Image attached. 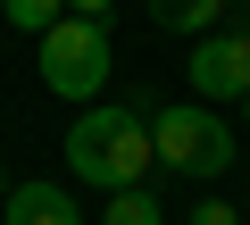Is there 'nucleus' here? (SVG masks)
Listing matches in <instances>:
<instances>
[{"mask_svg":"<svg viewBox=\"0 0 250 225\" xmlns=\"http://www.w3.org/2000/svg\"><path fill=\"white\" fill-rule=\"evenodd\" d=\"M100 225H159V200H150L142 184H125V192L108 200V217H100Z\"/></svg>","mask_w":250,"mask_h":225,"instance_id":"nucleus-8","label":"nucleus"},{"mask_svg":"<svg viewBox=\"0 0 250 225\" xmlns=\"http://www.w3.org/2000/svg\"><path fill=\"white\" fill-rule=\"evenodd\" d=\"M150 150L167 167H184V175H225L233 167V125L217 117L208 100H175V108L150 117Z\"/></svg>","mask_w":250,"mask_h":225,"instance_id":"nucleus-2","label":"nucleus"},{"mask_svg":"<svg viewBox=\"0 0 250 225\" xmlns=\"http://www.w3.org/2000/svg\"><path fill=\"white\" fill-rule=\"evenodd\" d=\"M192 225H242V217H233L225 200H192Z\"/></svg>","mask_w":250,"mask_h":225,"instance_id":"nucleus-9","label":"nucleus"},{"mask_svg":"<svg viewBox=\"0 0 250 225\" xmlns=\"http://www.w3.org/2000/svg\"><path fill=\"white\" fill-rule=\"evenodd\" d=\"M192 92L200 100H250V25L192 42Z\"/></svg>","mask_w":250,"mask_h":225,"instance_id":"nucleus-4","label":"nucleus"},{"mask_svg":"<svg viewBox=\"0 0 250 225\" xmlns=\"http://www.w3.org/2000/svg\"><path fill=\"white\" fill-rule=\"evenodd\" d=\"M67 9H75V17H108L117 0H67Z\"/></svg>","mask_w":250,"mask_h":225,"instance_id":"nucleus-10","label":"nucleus"},{"mask_svg":"<svg viewBox=\"0 0 250 225\" xmlns=\"http://www.w3.org/2000/svg\"><path fill=\"white\" fill-rule=\"evenodd\" d=\"M34 42H42V83L59 100H100V83H108V34H100V17H59Z\"/></svg>","mask_w":250,"mask_h":225,"instance_id":"nucleus-3","label":"nucleus"},{"mask_svg":"<svg viewBox=\"0 0 250 225\" xmlns=\"http://www.w3.org/2000/svg\"><path fill=\"white\" fill-rule=\"evenodd\" d=\"M217 17H225V0H150V25H167V34H217Z\"/></svg>","mask_w":250,"mask_h":225,"instance_id":"nucleus-6","label":"nucleus"},{"mask_svg":"<svg viewBox=\"0 0 250 225\" xmlns=\"http://www.w3.org/2000/svg\"><path fill=\"white\" fill-rule=\"evenodd\" d=\"M150 117H134V108H83V117L67 125V167L75 184L92 192H125V184H142L150 167Z\"/></svg>","mask_w":250,"mask_h":225,"instance_id":"nucleus-1","label":"nucleus"},{"mask_svg":"<svg viewBox=\"0 0 250 225\" xmlns=\"http://www.w3.org/2000/svg\"><path fill=\"white\" fill-rule=\"evenodd\" d=\"M0 225H83V217H75V200H67L59 184H9Z\"/></svg>","mask_w":250,"mask_h":225,"instance_id":"nucleus-5","label":"nucleus"},{"mask_svg":"<svg viewBox=\"0 0 250 225\" xmlns=\"http://www.w3.org/2000/svg\"><path fill=\"white\" fill-rule=\"evenodd\" d=\"M0 200H9V175H0Z\"/></svg>","mask_w":250,"mask_h":225,"instance_id":"nucleus-11","label":"nucleus"},{"mask_svg":"<svg viewBox=\"0 0 250 225\" xmlns=\"http://www.w3.org/2000/svg\"><path fill=\"white\" fill-rule=\"evenodd\" d=\"M242 108H250V100H242Z\"/></svg>","mask_w":250,"mask_h":225,"instance_id":"nucleus-12","label":"nucleus"},{"mask_svg":"<svg viewBox=\"0 0 250 225\" xmlns=\"http://www.w3.org/2000/svg\"><path fill=\"white\" fill-rule=\"evenodd\" d=\"M0 17H9L17 34H50V25L67 17V0H0Z\"/></svg>","mask_w":250,"mask_h":225,"instance_id":"nucleus-7","label":"nucleus"}]
</instances>
